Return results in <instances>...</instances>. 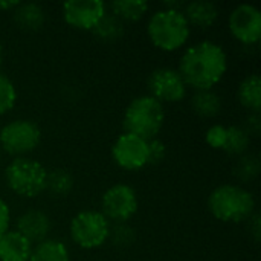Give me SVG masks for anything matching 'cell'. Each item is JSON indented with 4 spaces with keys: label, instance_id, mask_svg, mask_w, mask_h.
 <instances>
[{
    "label": "cell",
    "instance_id": "d6986e66",
    "mask_svg": "<svg viewBox=\"0 0 261 261\" xmlns=\"http://www.w3.org/2000/svg\"><path fill=\"white\" fill-rule=\"evenodd\" d=\"M191 109L200 118H214L222 110V98L213 89L196 90L191 98Z\"/></svg>",
    "mask_w": 261,
    "mask_h": 261
},
{
    "label": "cell",
    "instance_id": "8992f818",
    "mask_svg": "<svg viewBox=\"0 0 261 261\" xmlns=\"http://www.w3.org/2000/svg\"><path fill=\"white\" fill-rule=\"evenodd\" d=\"M110 222L101 211H80L70 220V237L83 249L101 248L110 236Z\"/></svg>",
    "mask_w": 261,
    "mask_h": 261
},
{
    "label": "cell",
    "instance_id": "d6a6232c",
    "mask_svg": "<svg viewBox=\"0 0 261 261\" xmlns=\"http://www.w3.org/2000/svg\"><path fill=\"white\" fill-rule=\"evenodd\" d=\"M2 61H3V47L0 44V66H2Z\"/></svg>",
    "mask_w": 261,
    "mask_h": 261
},
{
    "label": "cell",
    "instance_id": "f1b7e54d",
    "mask_svg": "<svg viewBox=\"0 0 261 261\" xmlns=\"http://www.w3.org/2000/svg\"><path fill=\"white\" fill-rule=\"evenodd\" d=\"M249 136H258L261 130L260 113H249V116L245 119V124L242 127Z\"/></svg>",
    "mask_w": 261,
    "mask_h": 261
},
{
    "label": "cell",
    "instance_id": "9a60e30c",
    "mask_svg": "<svg viewBox=\"0 0 261 261\" xmlns=\"http://www.w3.org/2000/svg\"><path fill=\"white\" fill-rule=\"evenodd\" d=\"M32 243L17 231H8L0 239V261H29Z\"/></svg>",
    "mask_w": 261,
    "mask_h": 261
},
{
    "label": "cell",
    "instance_id": "1f68e13d",
    "mask_svg": "<svg viewBox=\"0 0 261 261\" xmlns=\"http://www.w3.org/2000/svg\"><path fill=\"white\" fill-rule=\"evenodd\" d=\"M18 0H12V2H0V9H5V11H14L17 6H18Z\"/></svg>",
    "mask_w": 261,
    "mask_h": 261
},
{
    "label": "cell",
    "instance_id": "484cf974",
    "mask_svg": "<svg viewBox=\"0 0 261 261\" xmlns=\"http://www.w3.org/2000/svg\"><path fill=\"white\" fill-rule=\"evenodd\" d=\"M109 239L116 245L118 248H128L135 243L136 240V232L135 229L127 225V223H115L110 228V236Z\"/></svg>",
    "mask_w": 261,
    "mask_h": 261
},
{
    "label": "cell",
    "instance_id": "2e32d148",
    "mask_svg": "<svg viewBox=\"0 0 261 261\" xmlns=\"http://www.w3.org/2000/svg\"><path fill=\"white\" fill-rule=\"evenodd\" d=\"M14 21L18 28L26 29V31H37L43 28L46 21V12L43 6L34 2L28 3H18V6L12 11Z\"/></svg>",
    "mask_w": 261,
    "mask_h": 261
},
{
    "label": "cell",
    "instance_id": "5b68a950",
    "mask_svg": "<svg viewBox=\"0 0 261 261\" xmlns=\"http://www.w3.org/2000/svg\"><path fill=\"white\" fill-rule=\"evenodd\" d=\"M47 170L38 161L29 158H14L5 168L8 188L20 197L34 199L46 191Z\"/></svg>",
    "mask_w": 261,
    "mask_h": 261
},
{
    "label": "cell",
    "instance_id": "277c9868",
    "mask_svg": "<svg viewBox=\"0 0 261 261\" xmlns=\"http://www.w3.org/2000/svg\"><path fill=\"white\" fill-rule=\"evenodd\" d=\"M165 122L164 104L150 95H142L130 101L125 107L122 127L125 133H132L145 141L156 139Z\"/></svg>",
    "mask_w": 261,
    "mask_h": 261
},
{
    "label": "cell",
    "instance_id": "3957f363",
    "mask_svg": "<svg viewBox=\"0 0 261 261\" xmlns=\"http://www.w3.org/2000/svg\"><path fill=\"white\" fill-rule=\"evenodd\" d=\"M147 34L158 49L174 52L188 41L191 26L182 11L162 8L151 14L147 23Z\"/></svg>",
    "mask_w": 261,
    "mask_h": 261
},
{
    "label": "cell",
    "instance_id": "4316f807",
    "mask_svg": "<svg viewBox=\"0 0 261 261\" xmlns=\"http://www.w3.org/2000/svg\"><path fill=\"white\" fill-rule=\"evenodd\" d=\"M167 156V147L161 139L148 141V165H156L162 162Z\"/></svg>",
    "mask_w": 261,
    "mask_h": 261
},
{
    "label": "cell",
    "instance_id": "8fae6325",
    "mask_svg": "<svg viewBox=\"0 0 261 261\" xmlns=\"http://www.w3.org/2000/svg\"><path fill=\"white\" fill-rule=\"evenodd\" d=\"M229 31L236 40L251 46L257 44L261 38V11L251 3L236 6L229 14Z\"/></svg>",
    "mask_w": 261,
    "mask_h": 261
},
{
    "label": "cell",
    "instance_id": "cb8c5ba5",
    "mask_svg": "<svg viewBox=\"0 0 261 261\" xmlns=\"http://www.w3.org/2000/svg\"><path fill=\"white\" fill-rule=\"evenodd\" d=\"M261 164L257 154L246 153L240 156L234 165V176L242 182H251L260 174Z\"/></svg>",
    "mask_w": 261,
    "mask_h": 261
},
{
    "label": "cell",
    "instance_id": "7a4b0ae2",
    "mask_svg": "<svg viewBox=\"0 0 261 261\" xmlns=\"http://www.w3.org/2000/svg\"><path fill=\"white\" fill-rule=\"evenodd\" d=\"M208 208L220 222L240 223L249 220L255 213V199L246 188L225 184L213 190L208 197Z\"/></svg>",
    "mask_w": 261,
    "mask_h": 261
},
{
    "label": "cell",
    "instance_id": "603a6c76",
    "mask_svg": "<svg viewBox=\"0 0 261 261\" xmlns=\"http://www.w3.org/2000/svg\"><path fill=\"white\" fill-rule=\"evenodd\" d=\"M73 188V177L64 168H55L47 171L46 177V190L55 197L67 196Z\"/></svg>",
    "mask_w": 261,
    "mask_h": 261
},
{
    "label": "cell",
    "instance_id": "44dd1931",
    "mask_svg": "<svg viewBox=\"0 0 261 261\" xmlns=\"http://www.w3.org/2000/svg\"><path fill=\"white\" fill-rule=\"evenodd\" d=\"M93 35L102 41H116L124 37L125 24L122 20L115 17L107 11V14L96 23V26L92 29Z\"/></svg>",
    "mask_w": 261,
    "mask_h": 261
},
{
    "label": "cell",
    "instance_id": "ba28073f",
    "mask_svg": "<svg viewBox=\"0 0 261 261\" xmlns=\"http://www.w3.org/2000/svg\"><path fill=\"white\" fill-rule=\"evenodd\" d=\"M138 206V194L127 184L112 185L101 197V213L109 219V222L112 220L115 223H127V220L136 214Z\"/></svg>",
    "mask_w": 261,
    "mask_h": 261
},
{
    "label": "cell",
    "instance_id": "6da1fadb",
    "mask_svg": "<svg viewBox=\"0 0 261 261\" xmlns=\"http://www.w3.org/2000/svg\"><path fill=\"white\" fill-rule=\"evenodd\" d=\"M177 70L187 87L211 90L228 70V55L220 44L203 40L185 49Z\"/></svg>",
    "mask_w": 261,
    "mask_h": 261
},
{
    "label": "cell",
    "instance_id": "d4e9b609",
    "mask_svg": "<svg viewBox=\"0 0 261 261\" xmlns=\"http://www.w3.org/2000/svg\"><path fill=\"white\" fill-rule=\"evenodd\" d=\"M17 102V89L14 83L0 72V115L8 113Z\"/></svg>",
    "mask_w": 261,
    "mask_h": 261
},
{
    "label": "cell",
    "instance_id": "7c38bea8",
    "mask_svg": "<svg viewBox=\"0 0 261 261\" xmlns=\"http://www.w3.org/2000/svg\"><path fill=\"white\" fill-rule=\"evenodd\" d=\"M107 14V5L102 0H69L63 3L64 21L80 31H92Z\"/></svg>",
    "mask_w": 261,
    "mask_h": 261
},
{
    "label": "cell",
    "instance_id": "ffe728a7",
    "mask_svg": "<svg viewBox=\"0 0 261 261\" xmlns=\"http://www.w3.org/2000/svg\"><path fill=\"white\" fill-rule=\"evenodd\" d=\"M109 8L110 14L125 23L141 20L147 14L150 5L145 0H113L109 3Z\"/></svg>",
    "mask_w": 261,
    "mask_h": 261
},
{
    "label": "cell",
    "instance_id": "f546056e",
    "mask_svg": "<svg viewBox=\"0 0 261 261\" xmlns=\"http://www.w3.org/2000/svg\"><path fill=\"white\" fill-rule=\"evenodd\" d=\"M9 223H11L9 206L3 199H0V239L9 231Z\"/></svg>",
    "mask_w": 261,
    "mask_h": 261
},
{
    "label": "cell",
    "instance_id": "e0dca14e",
    "mask_svg": "<svg viewBox=\"0 0 261 261\" xmlns=\"http://www.w3.org/2000/svg\"><path fill=\"white\" fill-rule=\"evenodd\" d=\"M237 98L240 104L251 113H260L261 78L258 73H251L240 81L237 89Z\"/></svg>",
    "mask_w": 261,
    "mask_h": 261
},
{
    "label": "cell",
    "instance_id": "9c48e42d",
    "mask_svg": "<svg viewBox=\"0 0 261 261\" xmlns=\"http://www.w3.org/2000/svg\"><path fill=\"white\" fill-rule=\"evenodd\" d=\"M115 164L127 171H136L148 165V141L132 133H122L112 145Z\"/></svg>",
    "mask_w": 261,
    "mask_h": 261
},
{
    "label": "cell",
    "instance_id": "7402d4cb",
    "mask_svg": "<svg viewBox=\"0 0 261 261\" xmlns=\"http://www.w3.org/2000/svg\"><path fill=\"white\" fill-rule=\"evenodd\" d=\"M251 144V136L237 125H231L226 127V138H225V144L222 147V150L229 154V156H243L246 154L248 148Z\"/></svg>",
    "mask_w": 261,
    "mask_h": 261
},
{
    "label": "cell",
    "instance_id": "30bf717a",
    "mask_svg": "<svg viewBox=\"0 0 261 261\" xmlns=\"http://www.w3.org/2000/svg\"><path fill=\"white\" fill-rule=\"evenodd\" d=\"M150 96L164 102H180L187 96V84L179 70L173 67L154 69L147 81Z\"/></svg>",
    "mask_w": 261,
    "mask_h": 261
},
{
    "label": "cell",
    "instance_id": "4fadbf2b",
    "mask_svg": "<svg viewBox=\"0 0 261 261\" xmlns=\"http://www.w3.org/2000/svg\"><path fill=\"white\" fill-rule=\"evenodd\" d=\"M15 231L31 243H40L46 240L50 231V219L40 210H28L17 219Z\"/></svg>",
    "mask_w": 261,
    "mask_h": 261
},
{
    "label": "cell",
    "instance_id": "4dcf8cb0",
    "mask_svg": "<svg viewBox=\"0 0 261 261\" xmlns=\"http://www.w3.org/2000/svg\"><path fill=\"white\" fill-rule=\"evenodd\" d=\"M249 232L254 236L255 242H260V216H258L257 213H254V214L251 216V219H249Z\"/></svg>",
    "mask_w": 261,
    "mask_h": 261
},
{
    "label": "cell",
    "instance_id": "52a82bcc",
    "mask_svg": "<svg viewBox=\"0 0 261 261\" xmlns=\"http://www.w3.org/2000/svg\"><path fill=\"white\" fill-rule=\"evenodd\" d=\"M41 142L40 127L29 119H14L0 128V148L14 158H24Z\"/></svg>",
    "mask_w": 261,
    "mask_h": 261
},
{
    "label": "cell",
    "instance_id": "ac0fdd59",
    "mask_svg": "<svg viewBox=\"0 0 261 261\" xmlns=\"http://www.w3.org/2000/svg\"><path fill=\"white\" fill-rule=\"evenodd\" d=\"M29 261H70V252L61 240L46 239L32 246Z\"/></svg>",
    "mask_w": 261,
    "mask_h": 261
},
{
    "label": "cell",
    "instance_id": "5bb4252c",
    "mask_svg": "<svg viewBox=\"0 0 261 261\" xmlns=\"http://www.w3.org/2000/svg\"><path fill=\"white\" fill-rule=\"evenodd\" d=\"M182 12L187 21L190 23V26H196L202 29L214 26L219 18L217 5L210 0H191L185 3Z\"/></svg>",
    "mask_w": 261,
    "mask_h": 261
},
{
    "label": "cell",
    "instance_id": "83f0119b",
    "mask_svg": "<svg viewBox=\"0 0 261 261\" xmlns=\"http://www.w3.org/2000/svg\"><path fill=\"white\" fill-rule=\"evenodd\" d=\"M225 138H226V127H223V125H213V127H210L208 132H206V136H205V139H206L210 147L220 148V150H222V147L225 144Z\"/></svg>",
    "mask_w": 261,
    "mask_h": 261
}]
</instances>
